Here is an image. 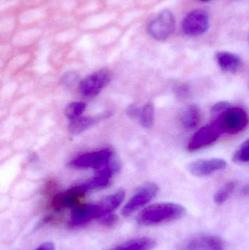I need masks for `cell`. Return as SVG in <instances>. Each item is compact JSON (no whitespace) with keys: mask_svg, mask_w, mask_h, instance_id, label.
<instances>
[{"mask_svg":"<svg viewBox=\"0 0 249 250\" xmlns=\"http://www.w3.org/2000/svg\"><path fill=\"white\" fill-rule=\"evenodd\" d=\"M187 210L175 203H160L145 208L137 217V223L143 226H154L175 221L185 217Z\"/></svg>","mask_w":249,"mask_h":250,"instance_id":"cell-1","label":"cell"},{"mask_svg":"<svg viewBox=\"0 0 249 250\" xmlns=\"http://www.w3.org/2000/svg\"><path fill=\"white\" fill-rule=\"evenodd\" d=\"M248 114L241 107H232L223 114L213 120L222 133L237 134L244 130L249 124Z\"/></svg>","mask_w":249,"mask_h":250,"instance_id":"cell-2","label":"cell"},{"mask_svg":"<svg viewBox=\"0 0 249 250\" xmlns=\"http://www.w3.org/2000/svg\"><path fill=\"white\" fill-rule=\"evenodd\" d=\"M175 29V19L170 10L159 13L148 26L149 35L156 41H165L172 35Z\"/></svg>","mask_w":249,"mask_h":250,"instance_id":"cell-3","label":"cell"},{"mask_svg":"<svg viewBox=\"0 0 249 250\" xmlns=\"http://www.w3.org/2000/svg\"><path fill=\"white\" fill-rule=\"evenodd\" d=\"M159 192V187L154 183H146L136 189L135 193L123 208V215H131L137 210L149 204Z\"/></svg>","mask_w":249,"mask_h":250,"instance_id":"cell-4","label":"cell"},{"mask_svg":"<svg viewBox=\"0 0 249 250\" xmlns=\"http://www.w3.org/2000/svg\"><path fill=\"white\" fill-rule=\"evenodd\" d=\"M111 79V71L107 69L98 70L81 81L79 86L80 93L87 98L96 96L109 84Z\"/></svg>","mask_w":249,"mask_h":250,"instance_id":"cell-5","label":"cell"},{"mask_svg":"<svg viewBox=\"0 0 249 250\" xmlns=\"http://www.w3.org/2000/svg\"><path fill=\"white\" fill-rule=\"evenodd\" d=\"M113 151L109 148L98 150L92 152L80 154L69 163L73 168H99L112 158Z\"/></svg>","mask_w":249,"mask_h":250,"instance_id":"cell-6","label":"cell"},{"mask_svg":"<svg viewBox=\"0 0 249 250\" xmlns=\"http://www.w3.org/2000/svg\"><path fill=\"white\" fill-rule=\"evenodd\" d=\"M209 28V16L201 9L190 12L181 23V29L190 36L203 35Z\"/></svg>","mask_w":249,"mask_h":250,"instance_id":"cell-7","label":"cell"},{"mask_svg":"<svg viewBox=\"0 0 249 250\" xmlns=\"http://www.w3.org/2000/svg\"><path fill=\"white\" fill-rule=\"evenodd\" d=\"M180 250H225V244L219 236L198 234L184 241Z\"/></svg>","mask_w":249,"mask_h":250,"instance_id":"cell-8","label":"cell"},{"mask_svg":"<svg viewBox=\"0 0 249 250\" xmlns=\"http://www.w3.org/2000/svg\"><path fill=\"white\" fill-rule=\"evenodd\" d=\"M222 134L219 126L213 122L211 124L203 126L194 134L189 142L187 148L189 151H191L205 148L216 142Z\"/></svg>","mask_w":249,"mask_h":250,"instance_id":"cell-9","label":"cell"},{"mask_svg":"<svg viewBox=\"0 0 249 250\" xmlns=\"http://www.w3.org/2000/svg\"><path fill=\"white\" fill-rule=\"evenodd\" d=\"M99 217L100 211L97 203L80 204L73 208L69 226L73 228L81 227Z\"/></svg>","mask_w":249,"mask_h":250,"instance_id":"cell-10","label":"cell"},{"mask_svg":"<svg viewBox=\"0 0 249 250\" xmlns=\"http://www.w3.org/2000/svg\"><path fill=\"white\" fill-rule=\"evenodd\" d=\"M228 163L223 159L212 158L209 160H199L189 163V172L196 177H206L215 172L226 168Z\"/></svg>","mask_w":249,"mask_h":250,"instance_id":"cell-11","label":"cell"},{"mask_svg":"<svg viewBox=\"0 0 249 250\" xmlns=\"http://www.w3.org/2000/svg\"><path fill=\"white\" fill-rule=\"evenodd\" d=\"M85 195L79 186L74 187L54 196L51 202V207L57 211L75 208L80 205V201Z\"/></svg>","mask_w":249,"mask_h":250,"instance_id":"cell-12","label":"cell"},{"mask_svg":"<svg viewBox=\"0 0 249 250\" xmlns=\"http://www.w3.org/2000/svg\"><path fill=\"white\" fill-rule=\"evenodd\" d=\"M216 60L220 68L228 73H237L243 66L241 57L228 51L218 52L216 54Z\"/></svg>","mask_w":249,"mask_h":250,"instance_id":"cell-13","label":"cell"},{"mask_svg":"<svg viewBox=\"0 0 249 250\" xmlns=\"http://www.w3.org/2000/svg\"><path fill=\"white\" fill-rule=\"evenodd\" d=\"M108 114L110 113L106 112L105 114L96 116V117H80L70 120L68 126L69 132L73 135H78L93 126L94 125L96 124L101 119L106 118V116Z\"/></svg>","mask_w":249,"mask_h":250,"instance_id":"cell-14","label":"cell"},{"mask_svg":"<svg viewBox=\"0 0 249 250\" xmlns=\"http://www.w3.org/2000/svg\"><path fill=\"white\" fill-rule=\"evenodd\" d=\"M124 198H125V192L124 191L119 190L113 195H109V196L101 200L99 202L97 203L99 211H100V217L105 214L113 213L114 210L116 209L121 205Z\"/></svg>","mask_w":249,"mask_h":250,"instance_id":"cell-15","label":"cell"},{"mask_svg":"<svg viewBox=\"0 0 249 250\" xmlns=\"http://www.w3.org/2000/svg\"><path fill=\"white\" fill-rule=\"evenodd\" d=\"M200 120H201V112L199 107L196 105H189L184 110L180 119L181 125L187 129L195 128L200 124Z\"/></svg>","mask_w":249,"mask_h":250,"instance_id":"cell-16","label":"cell"},{"mask_svg":"<svg viewBox=\"0 0 249 250\" xmlns=\"http://www.w3.org/2000/svg\"><path fill=\"white\" fill-rule=\"evenodd\" d=\"M156 247L154 239L149 237L132 239L113 250H152Z\"/></svg>","mask_w":249,"mask_h":250,"instance_id":"cell-17","label":"cell"},{"mask_svg":"<svg viewBox=\"0 0 249 250\" xmlns=\"http://www.w3.org/2000/svg\"><path fill=\"white\" fill-rule=\"evenodd\" d=\"M111 178H112L111 176H105V175L96 174L95 177L89 179L78 186L81 190L86 194L91 191L108 188L111 185Z\"/></svg>","mask_w":249,"mask_h":250,"instance_id":"cell-18","label":"cell"},{"mask_svg":"<svg viewBox=\"0 0 249 250\" xmlns=\"http://www.w3.org/2000/svg\"><path fill=\"white\" fill-rule=\"evenodd\" d=\"M237 182H234V181L225 184L215 194L214 198H213L214 202L217 205H222L224 203L226 202L229 199L230 197L235 192Z\"/></svg>","mask_w":249,"mask_h":250,"instance_id":"cell-19","label":"cell"},{"mask_svg":"<svg viewBox=\"0 0 249 250\" xmlns=\"http://www.w3.org/2000/svg\"><path fill=\"white\" fill-rule=\"evenodd\" d=\"M138 120L140 125L144 127L149 128L153 125L154 120V108L153 104L149 103L140 108Z\"/></svg>","mask_w":249,"mask_h":250,"instance_id":"cell-20","label":"cell"},{"mask_svg":"<svg viewBox=\"0 0 249 250\" xmlns=\"http://www.w3.org/2000/svg\"><path fill=\"white\" fill-rule=\"evenodd\" d=\"M86 104H83V103H70L65 108L66 117L70 120L80 117L86 110Z\"/></svg>","mask_w":249,"mask_h":250,"instance_id":"cell-21","label":"cell"},{"mask_svg":"<svg viewBox=\"0 0 249 250\" xmlns=\"http://www.w3.org/2000/svg\"><path fill=\"white\" fill-rule=\"evenodd\" d=\"M235 163H246L249 162V138L244 141L241 146L236 150L232 157Z\"/></svg>","mask_w":249,"mask_h":250,"instance_id":"cell-22","label":"cell"},{"mask_svg":"<svg viewBox=\"0 0 249 250\" xmlns=\"http://www.w3.org/2000/svg\"><path fill=\"white\" fill-rule=\"evenodd\" d=\"M230 107V104L229 102H227V101H221V102H218L217 104L213 105L212 106L211 110L213 120L220 117L222 114H223Z\"/></svg>","mask_w":249,"mask_h":250,"instance_id":"cell-23","label":"cell"},{"mask_svg":"<svg viewBox=\"0 0 249 250\" xmlns=\"http://www.w3.org/2000/svg\"><path fill=\"white\" fill-rule=\"evenodd\" d=\"M99 223L104 226V227L112 228L116 225L118 222V217L114 213H110V214H105L102 216L100 218L98 219Z\"/></svg>","mask_w":249,"mask_h":250,"instance_id":"cell-24","label":"cell"},{"mask_svg":"<svg viewBox=\"0 0 249 250\" xmlns=\"http://www.w3.org/2000/svg\"><path fill=\"white\" fill-rule=\"evenodd\" d=\"M63 80V84L65 86H69L71 87L72 86L74 85L75 82L77 80V75L75 73H68V74L64 76Z\"/></svg>","mask_w":249,"mask_h":250,"instance_id":"cell-25","label":"cell"},{"mask_svg":"<svg viewBox=\"0 0 249 250\" xmlns=\"http://www.w3.org/2000/svg\"><path fill=\"white\" fill-rule=\"evenodd\" d=\"M140 108H139L137 105H132L129 107L127 109V114L133 119H138L139 114H140Z\"/></svg>","mask_w":249,"mask_h":250,"instance_id":"cell-26","label":"cell"},{"mask_svg":"<svg viewBox=\"0 0 249 250\" xmlns=\"http://www.w3.org/2000/svg\"><path fill=\"white\" fill-rule=\"evenodd\" d=\"M35 250H56V248L54 244L51 242H46V243L42 244Z\"/></svg>","mask_w":249,"mask_h":250,"instance_id":"cell-27","label":"cell"},{"mask_svg":"<svg viewBox=\"0 0 249 250\" xmlns=\"http://www.w3.org/2000/svg\"><path fill=\"white\" fill-rule=\"evenodd\" d=\"M243 195L245 197H247V198H249V184L248 185L245 187L244 190L242 192Z\"/></svg>","mask_w":249,"mask_h":250,"instance_id":"cell-28","label":"cell"},{"mask_svg":"<svg viewBox=\"0 0 249 250\" xmlns=\"http://www.w3.org/2000/svg\"><path fill=\"white\" fill-rule=\"evenodd\" d=\"M200 1H209V0H200Z\"/></svg>","mask_w":249,"mask_h":250,"instance_id":"cell-29","label":"cell"}]
</instances>
